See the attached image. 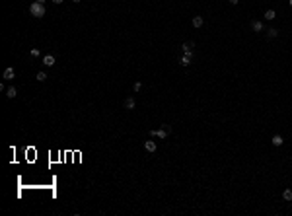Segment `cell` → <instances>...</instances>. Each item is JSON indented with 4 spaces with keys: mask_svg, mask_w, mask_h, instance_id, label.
<instances>
[{
    "mask_svg": "<svg viewBox=\"0 0 292 216\" xmlns=\"http://www.w3.org/2000/svg\"><path fill=\"white\" fill-rule=\"evenodd\" d=\"M29 14L33 16V18H43L45 16V4H41V2H33L31 6H29Z\"/></svg>",
    "mask_w": 292,
    "mask_h": 216,
    "instance_id": "cell-1",
    "label": "cell"
},
{
    "mask_svg": "<svg viewBox=\"0 0 292 216\" xmlns=\"http://www.w3.org/2000/svg\"><path fill=\"white\" fill-rule=\"evenodd\" d=\"M167 134H170V132H167L164 127H162V129H158V131H154V129L150 131V136H158V138H166Z\"/></svg>",
    "mask_w": 292,
    "mask_h": 216,
    "instance_id": "cell-2",
    "label": "cell"
},
{
    "mask_svg": "<svg viewBox=\"0 0 292 216\" xmlns=\"http://www.w3.org/2000/svg\"><path fill=\"white\" fill-rule=\"evenodd\" d=\"M144 148H146V150H148L150 154H154V152L158 150V144H156L154 140H146V142H144Z\"/></svg>",
    "mask_w": 292,
    "mask_h": 216,
    "instance_id": "cell-3",
    "label": "cell"
},
{
    "mask_svg": "<svg viewBox=\"0 0 292 216\" xmlns=\"http://www.w3.org/2000/svg\"><path fill=\"white\" fill-rule=\"evenodd\" d=\"M251 27H253V31L261 33L265 29V25H263V22H259V20H253V22H251Z\"/></svg>",
    "mask_w": 292,
    "mask_h": 216,
    "instance_id": "cell-4",
    "label": "cell"
},
{
    "mask_svg": "<svg viewBox=\"0 0 292 216\" xmlns=\"http://www.w3.org/2000/svg\"><path fill=\"white\" fill-rule=\"evenodd\" d=\"M193 47H195V43H193V41L183 43V55H193Z\"/></svg>",
    "mask_w": 292,
    "mask_h": 216,
    "instance_id": "cell-5",
    "label": "cell"
},
{
    "mask_svg": "<svg viewBox=\"0 0 292 216\" xmlns=\"http://www.w3.org/2000/svg\"><path fill=\"white\" fill-rule=\"evenodd\" d=\"M43 64L49 66V68L55 66V56H53V55H45V56H43Z\"/></svg>",
    "mask_w": 292,
    "mask_h": 216,
    "instance_id": "cell-6",
    "label": "cell"
},
{
    "mask_svg": "<svg viewBox=\"0 0 292 216\" xmlns=\"http://www.w3.org/2000/svg\"><path fill=\"white\" fill-rule=\"evenodd\" d=\"M191 59H193V55H183V56L179 59V64H181V66H189V64H191Z\"/></svg>",
    "mask_w": 292,
    "mask_h": 216,
    "instance_id": "cell-7",
    "label": "cell"
},
{
    "mask_svg": "<svg viewBox=\"0 0 292 216\" xmlns=\"http://www.w3.org/2000/svg\"><path fill=\"white\" fill-rule=\"evenodd\" d=\"M135 105H136L135 98H127V99H125V103H123V107H125V109H135Z\"/></svg>",
    "mask_w": 292,
    "mask_h": 216,
    "instance_id": "cell-8",
    "label": "cell"
},
{
    "mask_svg": "<svg viewBox=\"0 0 292 216\" xmlns=\"http://www.w3.org/2000/svg\"><path fill=\"white\" fill-rule=\"evenodd\" d=\"M203 24H204V20H203V16H195L193 18V27H203Z\"/></svg>",
    "mask_w": 292,
    "mask_h": 216,
    "instance_id": "cell-9",
    "label": "cell"
},
{
    "mask_svg": "<svg viewBox=\"0 0 292 216\" xmlns=\"http://www.w3.org/2000/svg\"><path fill=\"white\" fill-rule=\"evenodd\" d=\"M14 76H16L14 68H6V70H4V74H2V78H4V80H12Z\"/></svg>",
    "mask_w": 292,
    "mask_h": 216,
    "instance_id": "cell-10",
    "label": "cell"
},
{
    "mask_svg": "<svg viewBox=\"0 0 292 216\" xmlns=\"http://www.w3.org/2000/svg\"><path fill=\"white\" fill-rule=\"evenodd\" d=\"M271 142H273V146H283V142H284V138L280 134H275L273 138H271Z\"/></svg>",
    "mask_w": 292,
    "mask_h": 216,
    "instance_id": "cell-11",
    "label": "cell"
},
{
    "mask_svg": "<svg viewBox=\"0 0 292 216\" xmlns=\"http://www.w3.org/2000/svg\"><path fill=\"white\" fill-rule=\"evenodd\" d=\"M16 95H18V90L14 88V86H10L8 90H6V98H10V99H14Z\"/></svg>",
    "mask_w": 292,
    "mask_h": 216,
    "instance_id": "cell-12",
    "label": "cell"
},
{
    "mask_svg": "<svg viewBox=\"0 0 292 216\" xmlns=\"http://www.w3.org/2000/svg\"><path fill=\"white\" fill-rule=\"evenodd\" d=\"M277 35H278V29L277 27H269V29H267V37H269V39H275Z\"/></svg>",
    "mask_w": 292,
    "mask_h": 216,
    "instance_id": "cell-13",
    "label": "cell"
},
{
    "mask_svg": "<svg viewBox=\"0 0 292 216\" xmlns=\"http://www.w3.org/2000/svg\"><path fill=\"white\" fill-rule=\"evenodd\" d=\"M275 18H277V12H275V10H267V12H265V20L271 22V20H275Z\"/></svg>",
    "mask_w": 292,
    "mask_h": 216,
    "instance_id": "cell-14",
    "label": "cell"
},
{
    "mask_svg": "<svg viewBox=\"0 0 292 216\" xmlns=\"http://www.w3.org/2000/svg\"><path fill=\"white\" fill-rule=\"evenodd\" d=\"M283 199L284 201H292V189H284L283 191Z\"/></svg>",
    "mask_w": 292,
    "mask_h": 216,
    "instance_id": "cell-15",
    "label": "cell"
},
{
    "mask_svg": "<svg viewBox=\"0 0 292 216\" xmlns=\"http://www.w3.org/2000/svg\"><path fill=\"white\" fill-rule=\"evenodd\" d=\"M35 80H37V82H45V80H47V74H45V72H37Z\"/></svg>",
    "mask_w": 292,
    "mask_h": 216,
    "instance_id": "cell-16",
    "label": "cell"
},
{
    "mask_svg": "<svg viewBox=\"0 0 292 216\" xmlns=\"http://www.w3.org/2000/svg\"><path fill=\"white\" fill-rule=\"evenodd\" d=\"M133 90H135V92H140V90H142V82H135V84H133Z\"/></svg>",
    "mask_w": 292,
    "mask_h": 216,
    "instance_id": "cell-17",
    "label": "cell"
},
{
    "mask_svg": "<svg viewBox=\"0 0 292 216\" xmlns=\"http://www.w3.org/2000/svg\"><path fill=\"white\" fill-rule=\"evenodd\" d=\"M29 53H31V56H39V55H41V53H39V49H31Z\"/></svg>",
    "mask_w": 292,
    "mask_h": 216,
    "instance_id": "cell-18",
    "label": "cell"
},
{
    "mask_svg": "<svg viewBox=\"0 0 292 216\" xmlns=\"http://www.w3.org/2000/svg\"><path fill=\"white\" fill-rule=\"evenodd\" d=\"M238 2H240V0H230V4H232V6H236Z\"/></svg>",
    "mask_w": 292,
    "mask_h": 216,
    "instance_id": "cell-19",
    "label": "cell"
},
{
    "mask_svg": "<svg viewBox=\"0 0 292 216\" xmlns=\"http://www.w3.org/2000/svg\"><path fill=\"white\" fill-rule=\"evenodd\" d=\"M53 2H55V4H62V2H64V0H53Z\"/></svg>",
    "mask_w": 292,
    "mask_h": 216,
    "instance_id": "cell-20",
    "label": "cell"
},
{
    "mask_svg": "<svg viewBox=\"0 0 292 216\" xmlns=\"http://www.w3.org/2000/svg\"><path fill=\"white\" fill-rule=\"evenodd\" d=\"M72 2H76V4H78V2H82V0H72Z\"/></svg>",
    "mask_w": 292,
    "mask_h": 216,
    "instance_id": "cell-21",
    "label": "cell"
},
{
    "mask_svg": "<svg viewBox=\"0 0 292 216\" xmlns=\"http://www.w3.org/2000/svg\"><path fill=\"white\" fill-rule=\"evenodd\" d=\"M37 2H41V4H45V0H37Z\"/></svg>",
    "mask_w": 292,
    "mask_h": 216,
    "instance_id": "cell-22",
    "label": "cell"
},
{
    "mask_svg": "<svg viewBox=\"0 0 292 216\" xmlns=\"http://www.w3.org/2000/svg\"><path fill=\"white\" fill-rule=\"evenodd\" d=\"M288 4H290V6H292V0H288Z\"/></svg>",
    "mask_w": 292,
    "mask_h": 216,
    "instance_id": "cell-23",
    "label": "cell"
}]
</instances>
